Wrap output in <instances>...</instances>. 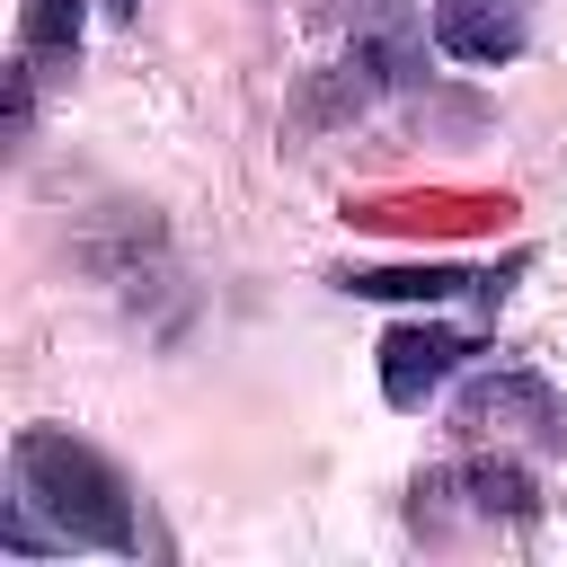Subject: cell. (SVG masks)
Here are the masks:
<instances>
[{"instance_id":"cell-6","label":"cell","mask_w":567,"mask_h":567,"mask_svg":"<svg viewBox=\"0 0 567 567\" xmlns=\"http://www.w3.org/2000/svg\"><path fill=\"white\" fill-rule=\"evenodd\" d=\"M80 0H27V18H18V44H27V62L35 53H53V62H71L80 53Z\"/></svg>"},{"instance_id":"cell-4","label":"cell","mask_w":567,"mask_h":567,"mask_svg":"<svg viewBox=\"0 0 567 567\" xmlns=\"http://www.w3.org/2000/svg\"><path fill=\"white\" fill-rule=\"evenodd\" d=\"M354 301H452L470 275L461 266H354V275H337Z\"/></svg>"},{"instance_id":"cell-7","label":"cell","mask_w":567,"mask_h":567,"mask_svg":"<svg viewBox=\"0 0 567 567\" xmlns=\"http://www.w3.org/2000/svg\"><path fill=\"white\" fill-rule=\"evenodd\" d=\"M461 487L478 496V514H532V478H523L514 461H470Z\"/></svg>"},{"instance_id":"cell-1","label":"cell","mask_w":567,"mask_h":567,"mask_svg":"<svg viewBox=\"0 0 567 567\" xmlns=\"http://www.w3.org/2000/svg\"><path fill=\"white\" fill-rule=\"evenodd\" d=\"M9 470H18V505L44 514L62 549H133V540H142L115 461L89 452L80 434H62V425H27L18 452H9Z\"/></svg>"},{"instance_id":"cell-5","label":"cell","mask_w":567,"mask_h":567,"mask_svg":"<svg viewBox=\"0 0 567 567\" xmlns=\"http://www.w3.org/2000/svg\"><path fill=\"white\" fill-rule=\"evenodd\" d=\"M505 416H532V425H558V399L540 390V381H523V372H496V381H470V399H461V425H505Z\"/></svg>"},{"instance_id":"cell-2","label":"cell","mask_w":567,"mask_h":567,"mask_svg":"<svg viewBox=\"0 0 567 567\" xmlns=\"http://www.w3.org/2000/svg\"><path fill=\"white\" fill-rule=\"evenodd\" d=\"M461 337L452 328H425V319H408V328H390L381 337V399L390 408H425V390H443L452 372H461Z\"/></svg>"},{"instance_id":"cell-3","label":"cell","mask_w":567,"mask_h":567,"mask_svg":"<svg viewBox=\"0 0 567 567\" xmlns=\"http://www.w3.org/2000/svg\"><path fill=\"white\" fill-rule=\"evenodd\" d=\"M532 35V0H434V44L452 62H514Z\"/></svg>"},{"instance_id":"cell-8","label":"cell","mask_w":567,"mask_h":567,"mask_svg":"<svg viewBox=\"0 0 567 567\" xmlns=\"http://www.w3.org/2000/svg\"><path fill=\"white\" fill-rule=\"evenodd\" d=\"M97 9H106V18H133V9H142V0H97Z\"/></svg>"}]
</instances>
